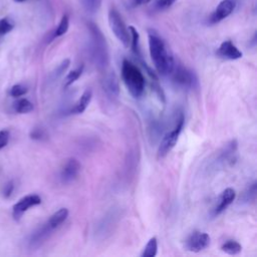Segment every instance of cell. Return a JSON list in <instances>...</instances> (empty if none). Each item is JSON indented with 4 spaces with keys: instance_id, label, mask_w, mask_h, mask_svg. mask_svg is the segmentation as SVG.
I'll use <instances>...</instances> for the list:
<instances>
[{
    "instance_id": "31",
    "label": "cell",
    "mask_w": 257,
    "mask_h": 257,
    "mask_svg": "<svg viewBox=\"0 0 257 257\" xmlns=\"http://www.w3.org/2000/svg\"><path fill=\"white\" fill-rule=\"evenodd\" d=\"M44 137H45V133H44V131H43L42 128H39V127H37V128H33V130H32V132L30 133V138H31V139H33V140H37V141H39V140L44 139Z\"/></svg>"
},
{
    "instance_id": "2",
    "label": "cell",
    "mask_w": 257,
    "mask_h": 257,
    "mask_svg": "<svg viewBox=\"0 0 257 257\" xmlns=\"http://www.w3.org/2000/svg\"><path fill=\"white\" fill-rule=\"evenodd\" d=\"M121 79L130 93L135 98L141 97L145 90V76L141 69L128 59L122 60Z\"/></svg>"
},
{
    "instance_id": "7",
    "label": "cell",
    "mask_w": 257,
    "mask_h": 257,
    "mask_svg": "<svg viewBox=\"0 0 257 257\" xmlns=\"http://www.w3.org/2000/svg\"><path fill=\"white\" fill-rule=\"evenodd\" d=\"M210 236L205 232L194 231L185 241V248L194 253H198L206 249L210 245Z\"/></svg>"
},
{
    "instance_id": "17",
    "label": "cell",
    "mask_w": 257,
    "mask_h": 257,
    "mask_svg": "<svg viewBox=\"0 0 257 257\" xmlns=\"http://www.w3.org/2000/svg\"><path fill=\"white\" fill-rule=\"evenodd\" d=\"M68 217V210L66 208H60L55 213H53L49 219L47 220V223L51 226L52 229H57Z\"/></svg>"
},
{
    "instance_id": "14",
    "label": "cell",
    "mask_w": 257,
    "mask_h": 257,
    "mask_svg": "<svg viewBox=\"0 0 257 257\" xmlns=\"http://www.w3.org/2000/svg\"><path fill=\"white\" fill-rule=\"evenodd\" d=\"M53 230L54 229H52L47 222L44 223L42 226H40L36 231H34L31 234L28 241L29 246L32 248H37L49 237V235L52 233Z\"/></svg>"
},
{
    "instance_id": "9",
    "label": "cell",
    "mask_w": 257,
    "mask_h": 257,
    "mask_svg": "<svg viewBox=\"0 0 257 257\" xmlns=\"http://www.w3.org/2000/svg\"><path fill=\"white\" fill-rule=\"evenodd\" d=\"M238 159V143L236 140L230 141L224 146L218 156V163L222 166H233Z\"/></svg>"
},
{
    "instance_id": "24",
    "label": "cell",
    "mask_w": 257,
    "mask_h": 257,
    "mask_svg": "<svg viewBox=\"0 0 257 257\" xmlns=\"http://www.w3.org/2000/svg\"><path fill=\"white\" fill-rule=\"evenodd\" d=\"M68 26H69V19H68V16L67 15H63L58 26L56 27L55 31H54V34H53V37H59L63 34L66 33V31L68 30Z\"/></svg>"
},
{
    "instance_id": "3",
    "label": "cell",
    "mask_w": 257,
    "mask_h": 257,
    "mask_svg": "<svg viewBox=\"0 0 257 257\" xmlns=\"http://www.w3.org/2000/svg\"><path fill=\"white\" fill-rule=\"evenodd\" d=\"M88 29L91 38L90 50L92 59L99 68H104L108 64V51L105 38L95 24L89 23Z\"/></svg>"
},
{
    "instance_id": "1",
    "label": "cell",
    "mask_w": 257,
    "mask_h": 257,
    "mask_svg": "<svg viewBox=\"0 0 257 257\" xmlns=\"http://www.w3.org/2000/svg\"><path fill=\"white\" fill-rule=\"evenodd\" d=\"M148 39L150 55L156 70L161 75H169L173 70L175 59L168 49L166 42L154 29L148 30Z\"/></svg>"
},
{
    "instance_id": "30",
    "label": "cell",
    "mask_w": 257,
    "mask_h": 257,
    "mask_svg": "<svg viewBox=\"0 0 257 257\" xmlns=\"http://www.w3.org/2000/svg\"><path fill=\"white\" fill-rule=\"evenodd\" d=\"M9 137H10V135L7 130L0 131V150L3 149L8 144Z\"/></svg>"
},
{
    "instance_id": "15",
    "label": "cell",
    "mask_w": 257,
    "mask_h": 257,
    "mask_svg": "<svg viewBox=\"0 0 257 257\" xmlns=\"http://www.w3.org/2000/svg\"><path fill=\"white\" fill-rule=\"evenodd\" d=\"M103 89L105 93L111 98H116L118 96L119 84L117 76L113 71H110L109 73L105 74L103 79Z\"/></svg>"
},
{
    "instance_id": "12",
    "label": "cell",
    "mask_w": 257,
    "mask_h": 257,
    "mask_svg": "<svg viewBox=\"0 0 257 257\" xmlns=\"http://www.w3.org/2000/svg\"><path fill=\"white\" fill-rule=\"evenodd\" d=\"M236 197V192L233 188H227L225 189L219 196L218 200H217V204L215 206V208L213 209V214L215 216L221 214L222 212H224L229 205H231L233 203V201L235 200Z\"/></svg>"
},
{
    "instance_id": "19",
    "label": "cell",
    "mask_w": 257,
    "mask_h": 257,
    "mask_svg": "<svg viewBox=\"0 0 257 257\" xmlns=\"http://www.w3.org/2000/svg\"><path fill=\"white\" fill-rule=\"evenodd\" d=\"M221 250L229 255H237L242 251V246L235 240H227L222 244Z\"/></svg>"
},
{
    "instance_id": "28",
    "label": "cell",
    "mask_w": 257,
    "mask_h": 257,
    "mask_svg": "<svg viewBox=\"0 0 257 257\" xmlns=\"http://www.w3.org/2000/svg\"><path fill=\"white\" fill-rule=\"evenodd\" d=\"M69 62H70L69 59H64V60L56 67V69H55L54 72L52 73L53 78H58V77L65 71V69L68 67Z\"/></svg>"
},
{
    "instance_id": "10",
    "label": "cell",
    "mask_w": 257,
    "mask_h": 257,
    "mask_svg": "<svg viewBox=\"0 0 257 257\" xmlns=\"http://www.w3.org/2000/svg\"><path fill=\"white\" fill-rule=\"evenodd\" d=\"M81 165L75 158H69L60 171V179L63 183H69L75 180L80 172Z\"/></svg>"
},
{
    "instance_id": "26",
    "label": "cell",
    "mask_w": 257,
    "mask_h": 257,
    "mask_svg": "<svg viewBox=\"0 0 257 257\" xmlns=\"http://www.w3.org/2000/svg\"><path fill=\"white\" fill-rule=\"evenodd\" d=\"M27 91H28V88L26 86H24L22 84H15L10 88L9 93L13 97H19V96L24 95Z\"/></svg>"
},
{
    "instance_id": "22",
    "label": "cell",
    "mask_w": 257,
    "mask_h": 257,
    "mask_svg": "<svg viewBox=\"0 0 257 257\" xmlns=\"http://www.w3.org/2000/svg\"><path fill=\"white\" fill-rule=\"evenodd\" d=\"M128 30H130V33L132 35V40H131L132 50H133V52L135 53L136 56L141 57V50H140V45H139V40H140L139 32L134 26H130Z\"/></svg>"
},
{
    "instance_id": "35",
    "label": "cell",
    "mask_w": 257,
    "mask_h": 257,
    "mask_svg": "<svg viewBox=\"0 0 257 257\" xmlns=\"http://www.w3.org/2000/svg\"><path fill=\"white\" fill-rule=\"evenodd\" d=\"M0 37H1V36H0Z\"/></svg>"
},
{
    "instance_id": "25",
    "label": "cell",
    "mask_w": 257,
    "mask_h": 257,
    "mask_svg": "<svg viewBox=\"0 0 257 257\" xmlns=\"http://www.w3.org/2000/svg\"><path fill=\"white\" fill-rule=\"evenodd\" d=\"M14 27V22L10 18H3L0 20V36L10 32Z\"/></svg>"
},
{
    "instance_id": "32",
    "label": "cell",
    "mask_w": 257,
    "mask_h": 257,
    "mask_svg": "<svg viewBox=\"0 0 257 257\" xmlns=\"http://www.w3.org/2000/svg\"><path fill=\"white\" fill-rule=\"evenodd\" d=\"M176 0H157L156 1V6L158 9L163 10V9H167L170 6H172L174 4Z\"/></svg>"
},
{
    "instance_id": "27",
    "label": "cell",
    "mask_w": 257,
    "mask_h": 257,
    "mask_svg": "<svg viewBox=\"0 0 257 257\" xmlns=\"http://www.w3.org/2000/svg\"><path fill=\"white\" fill-rule=\"evenodd\" d=\"M101 1L102 0H83V5L87 11L93 13L100 7Z\"/></svg>"
},
{
    "instance_id": "6",
    "label": "cell",
    "mask_w": 257,
    "mask_h": 257,
    "mask_svg": "<svg viewBox=\"0 0 257 257\" xmlns=\"http://www.w3.org/2000/svg\"><path fill=\"white\" fill-rule=\"evenodd\" d=\"M108 24L115 35V37L121 42L124 47H128L131 44V35L124 22L122 21L119 13L115 9H110L108 12Z\"/></svg>"
},
{
    "instance_id": "33",
    "label": "cell",
    "mask_w": 257,
    "mask_h": 257,
    "mask_svg": "<svg viewBox=\"0 0 257 257\" xmlns=\"http://www.w3.org/2000/svg\"><path fill=\"white\" fill-rule=\"evenodd\" d=\"M151 0H132V4L133 6H139L142 4H146L149 3Z\"/></svg>"
},
{
    "instance_id": "13",
    "label": "cell",
    "mask_w": 257,
    "mask_h": 257,
    "mask_svg": "<svg viewBox=\"0 0 257 257\" xmlns=\"http://www.w3.org/2000/svg\"><path fill=\"white\" fill-rule=\"evenodd\" d=\"M217 55L228 60H236L242 57V52L235 46L231 40H226L221 43L217 50Z\"/></svg>"
},
{
    "instance_id": "16",
    "label": "cell",
    "mask_w": 257,
    "mask_h": 257,
    "mask_svg": "<svg viewBox=\"0 0 257 257\" xmlns=\"http://www.w3.org/2000/svg\"><path fill=\"white\" fill-rule=\"evenodd\" d=\"M92 98V91L91 89H85L83 91V93L80 95V97L78 98V100L75 102V104L73 105V107L71 108V112L74 114H79L82 113L87 106L90 103V100Z\"/></svg>"
},
{
    "instance_id": "29",
    "label": "cell",
    "mask_w": 257,
    "mask_h": 257,
    "mask_svg": "<svg viewBox=\"0 0 257 257\" xmlns=\"http://www.w3.org/2000/svg\"><path fill=\"white\" fill-rule=\"evenodd\" d=\"M13 191H14V183L13 181H8L2 188V196L5 199H8L13 194Z\"/></svg>"
},
{
    "instance_id": "5",
    "label": "cell",
    "mask_w": 257,
    "mask_h": 257,
    "mask_svg": "<svg viewBox=\"0 0 257 257\" xmlns=\"http://www.w3.org/2000/svg\"><path fill=\"white\" fill-rule=\"evenodd\" d=\"M170 74L172 75L173 82L181 88H194L198 85V79L195 73L182 64L175 62Z\"/></svg>"
},
{
    "instance_id": "4",
    "label": "cell",
    "mask_w": 257,
    "mask_h": 257,
    "mask_svg": "<svg viewBox=\"0 0 257 257\" xmlns=\"http://www.w3.org/2000/svg\"><path fill=\"white\" fill-rule=\"evenodd\" d=\"M184 121H185L184 115H183V113H181L180 116L177 119L175 127L173 130H171L170 132H168L163 137V139H162V141H161V143L159 145L158 152H157V156H158L159 159L165 158L173 150V148L176 146V144H177V142L179 140L180 134H181V132L183 130Z\"/></svg>"
},
{
    "instance_id": "11",
    "label": "cell",
    "mask_w": 257,
    "mask_h": 257,
    "mask_svg": "<svg viewBox=\"0 0 257 257\" xmlns=\"http://www.w3.org/2000/svg\"><path fill=\"white\" fill-rule=\"evenodd\" d=\"M235 4L232 0H223L219 3V5L217 6V8L215 9V11L211 14L209 22L214 24V23H218L221 20L225 19L226 17H228L234 10Z\"/></svg>"
},
{
    "instance_id": "20",
    "label": "cell",
    "mask_w": 257,
    "mask_h": 257,
    "mask_svg": "<svg viewBox=\"0 0 257 257\" xmlns=\"http://www.w3.org/2000/svg\"><path fill=\"white\" fill-rule=\"evenodd\" d=\"M14 110L18 113H28L33 110V104L26 98H20L13 104Z\"/></svg>"
},
{
    "instance_id": "21",
    "label": "cell",
    "mask_w": 257,
    "mask_h": 257,
    "mask_svg": "<svg viewBox=\"0 0 257 257\" xmlns=\"http://www.w3.org/2000/svg\"><path fill=\"white\" fill-rule=\"evenodd\" d=\"M158 252V240L156 237H152L145 246L141 256L142 257H155Z\"/></svg>"
},
{
    "instance_id": "8",
    "label": "cell",
    "mask_w": 257,
    "mask_h": 257,
    "mask_svg": "<svg viewBox=\"0 0 257 257\" xmlns=\"http://www.w3.org/2000/svg\"><path fill=\"white\" fill-rule=\"evenodd\" d=\"M41 203V198L36 194H30L20 199L13 206V217L15 220H20L22 215L31 207L37 206Z\"/></svg>"
},
{
    "instance_id": "23",
    "label": "cell",
    "mask_w": 257,
    "mask_h": 257,
    "mask_svg": "<svg viewBox=\"0 0 257 257\" xmlns=\"http://www.w3.org/2000/svg\"><path fill=\"white\" fill-rule=\"evenodd\" d=\"M83 68H84V66H83V64H81L80 66H78L75 69L68 72V74L66 75V77L64 79V87L65 88L70 86L74 81H76L79 78V76L81 75V73L83 71Z\"/></svg>"
},
{
    "instance_id": "18",
    "label": "cell",
    "mask_w": 257,
    "mask_h": 257,
    "mask_svg": "<svg viewBox=\"0 0 257 257\" xmlns=\"http://www.w3.org/2000/svg\"><path fill=\"white\" fill-rule=\"evenodd\" d=\"M256 193H257V183L254 181L249 187L243 192L242 196L240 197V202L242 204H250L254 203L256 200Z\"/></svg>"
},
{
    "instance_id": "34",
    "label": "cell",
    "mask_w": 257,
    "mask_h": 257,
    "mask_svg": "<svg viewBox=\"0 0 257 257\" xmlns=\"http://www.w3.org/2000/svg\"><path fill=\"white\" fill-rule=\"evenodd\" d=\"M15 2H23V1H25V0H14Z\"/></svg>"
}]
</instances>
